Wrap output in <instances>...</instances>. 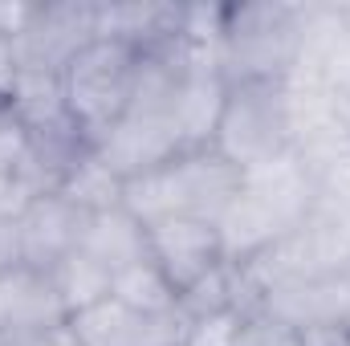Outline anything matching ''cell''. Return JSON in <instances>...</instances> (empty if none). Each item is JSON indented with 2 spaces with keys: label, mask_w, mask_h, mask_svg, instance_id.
I'll return each instance as SVG.
<instances>
[{
  "label": "cell",
  "mask_w": 350,
  "mask_h": 346,
  "mask_svg": "<svg viewBox=\"0 0 350 346\" xmlns=\"http://www.w3.org/2000/svg\"><path fill=\"white\" fill-rule=\"evenodd\" d=\"M314 200H318V183H314V172L306 168V159L297 155V147L257 172H245L237 200L216 220L224 257L232 265L257 261L310 216Z\"/></svg>",
  "instance_id": "6da1fadb"
},
{
  "label": "cell",
  "mask_w": 350,
  "mask_h": 346,
  "mask_svg": "<svg viewBox=\"0 0 350 346\" xmlns=\"http://www.w3.org/2000/svg\"><path fill=\"white\" fill-rule=\"evenodd\" d=\"M301 4H241L224 8L220 29V74L228 82H285L306 45Z\"/></svg>",
  "instance_id": "7a4b0ae2"
},
{
  "label": "cell",
  "mask_w": 350,
  "mask_h": 346,
  "mask_svg": "<svg viewBox=\"0 0 350 346\" xmlns=\"http://www.w3.org/2000/svg\"><path fill=\"white\" fill-rule=\"evenodd\" d=\"M143 49L114 41V37H94L82 45L66 66H62V98L74 122L86 131L90 147L102 143V135L126 114L139 74H143Z\"/></svg>",
  "instance_id": "3957f363"
},
{
  "label": "cell",
  "mask_w": 350,
  "mask_h": 346,
  "mask_svg": "<svg viewBox=\"0 0 350 346\" xmlns=\"http://www.w3.org/2000/svg\"><path fill=\"white\" fill-rule=\"evenodd\" d=\"M293 135V102L285 82H228L224 114L212 147L241 172H257L265 163L289 155Z\"/></svg>",
  "instance_id": "277c9868"
},
{
  "label": "cell",
  "mask_w": 350,
  "mask_h": 346,
  "mask_svg": "<svg viewBox=\"0 0 350 346\" xmlns=\"http://www.w3.org/2000/svg\"><path fill=\"white\" fill-rule=\"evenodd\" d=\"M98 37V4H33L25 29L16 33V53L25 70L62 74V66Z\"/></svg>",
  "instance_id": "5b68a950"
},
{
  "label": "cell",
  "mask_w": 350,
  "mask_h": 346,
  "mask_svg": "<svg viewBox=\"0 0 350 346\" xmlns=\"http://www.w3.org/2000/svg\"><path fill=\"white\" fill-rule=\"evenodd\" d=\"M70 326L62 293L49 269L33 265H4L0 269V338H45Z\"/></svg>",
  "instance_id": "8992f818"
},
{
  "label": "cell",
  "mask_w": 350,
  "mask_h": 346,
  "mask_svg": "<svg viewBox=\"0 0 350 346\" xmlns=\"http://www.w3.org/2000/svg\"><path fill=\"white\" fill-rule=\"evenodd\" d=\"M147 249H151V261L167 273L175 293L191 289L200 277H208L228 261L220 228L200 216H167L147 224Z\"/></svg>",
  "instance_id": "52a82bcc"
},
{
  "label": "cell",
  "mask_w": 350,
  "mask_h": 346,
  "mask_svg": "<svg viewBox=\"0 0 350 346\" xmlns=\"http://www.w3.org/2000/svg\"><path fill=\"white\" fill-rule=\"evenodd\" d=\"M90 212L74 208L57 191L33 196L16 216V261L33 269H53L62 257L82 249Z\"/></svg>",
  "instance_id": "ba28073f"
},
{
  "label": "cell",
  "mask_w": 350,
  "mask_h": 346,
  "mask_svg": "<svg viewBox=\"0 0 350 346\" xmlns=\"http://www.w3.org/2000/svg\"><path fill=\"white\" fill-rule=\"evenodd\" d=\"M70 334L78 338V346H183L187 318L179 310L139 314V310H126L122 302L106 297L70 318Z\"/></svg>",
  "instance_id": "9c48e42d"
},
{
  "label": "cell",
  "mask_w": 350,
  "mask_h": 346,
  "mask_svg": "<svg viewBox=\"0 0 350 346\" xmlns=\"http://www.w3.org/2000/svg\"><path fill=\"white\" fill-rule=\"evenodd\" d=\"M82 253H90L94 261H102L110 273L139 265L151 257L147 249V224H139L126 208H110V212H94L82 237Z\"/></svg>",
  "instance_id": "30bf717a"
},
{
  "label": "cell",
  "mask_w": 350,
  "mask_h": 346,
  "mask_svg": "<svg viewBox=\"0 0 350 346\" xmlns=\"http://www.w3.org/2000/svg\"><path fill=\"white\" fill-rule=\"evenodd\" d=\"M122 187H126V179L114 172L98 151H86L70 172L62 175V183L53 187L57 196H66L74 208H82V212H110V208H122Z\"/></svg>",
  "instance_id": "8fae6325"
},
{
  "label": "cell",
  "mask_w": 350,
  "mask_h": 346,
  "mask_svg": "<svg viewBox=\"0 0 350 346\" xmlns=\"http://www.w3.org/2000/svg\"><path fill=\"white\" fill-rule=\"evenodd\" d=\"M110 297L122 302L126 310H139V314H172V310H179L175 285L151 257L118 269L114 281H110Z\"/></svg>",
  "instance_id": "7c38bea8"
},
{
  "label": "cell",
  "mask_w": 350,
  "mask_h": 346,
  "mask_svg": "<svg viewBox=\"0 0 350 346\" xmlns=\"http://www.w3.org/2000/svg\"><path fill=\"white\" fill-rule=\"evenodd\" d=\"M49 273H53V285H57L62 306H66L70 318L110 297V281H114V273H110L102 261H94L90 253H82V249H74L70 257H62Z\"/></svg>",
  "instance_id": "4fadbf2b"
},
{
  "label": "cell",
  "mask_w": 350,
  "mask_h": 346,
  "mask_svg": "<svg viewBox=\"0 0 350 346\" xmlns=\"http://www.w3.org/2000/svg\"><path fill=\"white\" fill-rule=\"evenodd\" d=\"M237 346H310V338H306V330H297V326L273 318L269 310H253V314H245V322H241Z\"/></svg>",
  "instance_id": "5bb4252c"
},
{
  "label": "cell",
  "mask_w": 350,
  "mask_h": 346,
  "mask_svg": "<svg viewBox=\"0 0 350 346\" xmlns=\"http://www.w3.org/2000/svg\"><path fill=\"white\" fill-rule=\"evenodd\" d=\"M241 322H245V310H237V306L204 314V318H191L187 334H183V346H237Z\"/></svg>",
  "instance_id": "9a60e30c"
},
{
  "label": "cell",
  "mask_w": 350,
  "mask_h": 346,
  "mask_svg": "<svg viewBox=\"0 0 350 346\" xmlns=\"http://www.w3.org/2000/svg\"><path fill=\"white\" fill-rule=\"evenodd\" d=\"M21 70H25V66H21V53H16V37H4V33H0V110L12 106Z\"/></svg>",
  "instance_id": "2e32d148"
},
{
  "label": "cell",
  "mask_w": 350,
  "mask_h": 346,
  "mask_svg": "<svg viewBox=\"0 0 350 346\" xmlns=\"http://www.w3.org/2000/svg\"><path fill=\"white\" fill-rule=\"evenodd\" d=\"M338 330H342V338L350 343V306H347V314H342V322H338Z\"/></svg>",
  "instance_id": "e0dca14e"
}]
</instances>
